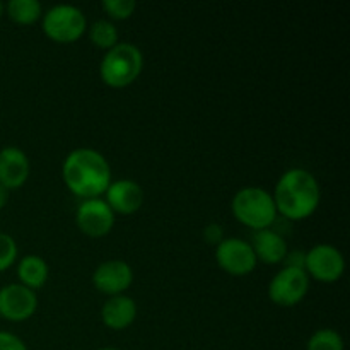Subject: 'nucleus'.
<instances>
[{
  "label": "nucleus",
  "mask_w": 350,
  "mask_h": 350,
  "mask_svg": "<svg viewBox=\"0 0 350 350\" xmlns=\"http://www.w3.org/2000/svg\"><path fill=\"white\" fill-rule=\"evenodd\" d=\"M85 16L70 3H58L46 10L43 17V31L58 43H72L85 31Z\"/></svg>",
  "instance_id": "5"
},
{
  "label": "nucleus",
  "mask_w": 350,
  "mask_h": 350,
  "mask_svg": "<svg viewBox=\"0 0 350 350\" xmlns=\"http://www.w3.org/2000/svg\"><path fill=\"white\" fill-rule=\"evenodd\" d=\"M215 260L231 275H248L256 267V256L252 245L239 238L222 239L215 246Z\"/></svg>",
  "instance_id": "8"
},
{
  "label": "nucleus",
  "mask_w": 350,
  "mask_h": 350,
  "mask_svg": "<svg viewBox=\"0 0 350 350\" xmlns=\"http://www.w3.org/2000/svg\"><path fill=\"white\" fill-rule=\"evenodd\" d=\"M344 270V255L332 245H314L304 258V272L321 282H335Z\"/></svg>",
  "instance_id": "7"
},
{
  "label": "nucleus",
  "mask_w": 350,
  "mask_h": 350,
  "mask_svg": "<svg viewBox=\"0 0 350 350\" xmlns=\"http://www.w3.org/2000/svg\"><path fill=\"white\" fill-rule=\"evenodd\" d=\"M38 299L33 289L23 284H9L0 289V317L9 321L27 320L36 311Z\"/></svg>",
  "instance_id": "10"
},
{
  "label": "nucleus",
  "mask_w": 350,
  "mask_h": 350,
  "mask_svg": "<svg viewBox=\"0 0 350 350\" xmlns=\"http://www.w3.org/2000/svg\"><path fill=\"white\" fill-rule=\"evenodd\" d=\"M7 200H9V190H7L5 187H2V185H0V208L5 207Z\"/></svg>",
  "instance_id": "25"
},
{
  "label": "nucleus",
  "mask_w": 350,
  "mask_h": 350,
  "mask_svg": "<svg viewBox=\"0 0 350 350\" xmlns=\"http://www.w3.org/2000/svg\"><path fill=\"white\" fill-rule=\"evenodd\" d=\"M204 238L205 241L211 243V245L217 246L219 243L222 241V228L219 224H208L204 231Z\"/></svg>",
  "instance_id": "23"
},
{
  "label": "nucleus",
  "mask_w": 350,
  "mask_h": 350,
  "mask_svg": "<svg viewBox=\"0 0 350 350\" xmlns=\"http://www.w3.org/2000/svg\"><path fill=\"white\" fill-rule=\"evenodd\" d=\"M137 317V304L132 297L123 296H111L105 303L101 310V318L105 321L106 327L113 328V330H123L129 325L133 323Z\"/></svg>",
  "instance_id": "15"
},
{
  "label": "nucleus",
  "mask_w": 350,
  "mask_h": 350,
  "mask_svg": "<svg viewBox=\"0 0 350 350\" xmlns=\"http://www.w3.org/2000/svg\"><path fill=\"white\" fill-rule=\"evenodd\" d=\"M99 350H118V349H111V347H106V349H99Z\"/></svg>",
  "instance_id": "27"
},
{
  "label": "nucleus",
  "mask_w": 350,
  "mask_h": 350,
  "mask_svg": "<svg viewBox=\"0 0 350 350\" xmlns=\"http://www.w3.org/2000/svg\"><path fill=\"white\" fill-rule=\"evenodd\" d=\"M106 204L113 212L120 214H132L139 211L144 202V190L139 183L132 180H118L109 183L106 188Z\"/></svg>",
  "instance_id": "13"
},
{
  "label": "nucleus",
  "mask_w": 350,
  "mask_h": 350,
  "mask_svg": "<svg viewBox=\"0 0 350 350\" xmlns=\"http://www.w3.org/2000/svg\"><path fill=\"white\" fill-rule=\"evenodd\" d=\"M304 258L306 255L301 252H293V253H287L284 262H286V267H294V269H303L304 270Z\"/></svg>",
  "instance_id": "24"
},
{
  "label": "nucleus",
  "mask_w": 350,
  "mask_h": 350,
  "mask_svg": "<svg viewBox=\"0 0 350 350\" xmlns=\"http://www.w3.org/2000/svg\"><path fill=\"white\" fill-rule=\"evenodd\" d=\"M91 41L99 48H108L111 50L115 44H118V31H116L115 24L109 23L106 19L96 21L91 26Z\"/></svg>",
  "instance_id": "18"
},
{
  "label": "nucleus",
  "mask_w": 350,
  "mask_h": 350,
  "mask_svg": "<svg viewBox=\"0 0 350 350\" xmlns=\"http://www.w3.org/2000/svg\"><path fill=\"white\" fill-rule=\"evenodd\" d=\"M2 12H3V5H2V2H0V17H2Z\"/></svg>",
  "instance_id": "26"
},
{
  "label": "nucleus",
  "mask_w": 350,
  "mask_h": 350,
  "mask_svg": "<svg viewBox=\"0 0 350 350\" xmlns=\"http://www.w3.org/2000/svg\"><path fill=\"white\" fill-rule=\"evenodd\" d=\"M17 258V245L12 236L0 232V272L9 269Z\"/></svg>",
  "instance_id": "20"
},
{
  "label": "nucleus",
  "mask_w": 350,
  "mask_h": 350,
  "mask_svg": "<svg viewBox=\"0 0 350 350\" xmlns=\"http://www.w3.org/2000/svg\"><path fill=\"white\" fill-rule=\"evenodd\" d=\"M306 350H344V338L332 328H320L310 337Z\"/></svg>",
  "instance_id": "19"
},
{
  "label": "nucleus",
  "mask_w": 350,
  "mask_h": 350,
  "mask_svg": "<svg viewBox=\"0 0 350 350\" xmlns=\"http://www.w3.org/2000/svg\"><path fill=\"white\" fill-rule=\"evenodd\" d=\"M133 280L132 267L123 260H108L103 262L92 273V282L96 289L109 296H118L130 287Z\"/></svg>",
  "instance_id": "11"
},
{
  "label": "nucleus",
  "mask_w": 350,
  "mask_h": 350,
  "mask_svg": "<svg viewBox=\"0 0 350 350\" xmlns=\"http://www.w3.org/2000/svg\"><path fill=\"white\" fill-rule=\"evenodd\" d=\"M320 197V185L317 178L310 171L294 167L279 178L273 202H275L277 212H280L284 217L301 221V219L310 217L317 211Z\"/></svg>",
  "instance_id": "2"
},
{
  "label": "nucleus",
  "mask_w": 350,
  "mask_h": 350,
  "mask_svg": "<svg viewBox=\"0 0 350 350\" xmlns=\"http://www.w3.org/2000/svg\"><path fill=\"white\" fill-rule=\"evenodd\" d=\"M17 277L21 284L29 289H40L48 279V265L41 256L26 255L17 265Z\"/></svg>",
  "instance_id": "16"
},
{
  "label": "nucleus",
  "mask_w": 350,
  "mask_h": 350,
  "mask_svg": "<svg viewBox=\"0 0 350 350\" xmlns=\"http://www.w3.org/2000/svg\"><path fill=\"white\" fill-rule=\"evenodd\" d=\"M75 222L84 234L101 238L111 231L115 224V212L103 198H85L79 205Z\"/></svg>",
  "instance_id": "9"
},
{
  "label": "nucleus",
  "mask_w": 350,
  "mask_h": 350,
  "mask_svg": "<svg viewBox=\"0 0 350 350\" xmlns=\"http://www.w3.org/2000/svg\"><path fill=\"white\" fill-rule=\"evenodd\" d=\"M250 245L255 252L256 260H262L263 263H270V265L284 262L287 255L286 239L270 228L256 231Z\"/></svg>",
  "instance_id": "14"
},
{
  "label": "nucleus",
  "mask_w": 350,
  "mask_h": 350,
  "mask_svg": "<svg viewBox=\"0 0 350 350\" xmlns=\"http://www.w3.org/2000/svg\"><path fill=\"white\" fill-rule=\"evenodd\" d=\"M10 19L19 24H33L41 16V3L38 0H10L7 3Z\"/></svg>",
  "instance_id": "17"
},
{
  "label": "nucleus",
  "mask_w": 350,
  "mask_h": 350,
  "mask_svg": "<svg viewBox=\"0 0 350 350\" xmlns=\"http://www.w3.org/2000/svg\"><path fill=\"white\" fill-rule=\"evenodd\" d=\"M64 181L77 197L98 198L111 183V170L103 154L94 149H75L65 157Z\"/></svg>",
  "instance_id": "1"
},
{
  "label": "nucleus",
  "mask_w": 350,
  "mask_h": 350,
  "mask_svg": "<svg viewBox=\"0 0 350 350\" xmlns=\"http://www.w3.org/2000/svg\"><path fill=\"white\" fill-rule=\"evenodd\" d=\"M310 277L303 269L284 267L275 273L269 286V296L279 306H294L306 296Z\"/></svg>",
  "instance_id": "6"
},
{
  "label": "nucleus",
  "mask_w": 350,
  "mask_h": 350,
  "mask_svg": "<svg viewBox=\"0 0 350 350\" xmlns=\"http://www.w3.org/2000/svg\"><path fill=\"white\" fill-rule=\"evenodd\" d=\"M0 350H27V347L17 335L0 332Z\"/></svg>",
  "instance_id": "22"
},
{
  "label": "nucleus",
  "mask_w": 350,
  "mask_h": 350,
  "mask_svg": "<svg viewBox=\"0 0 350 350\" xmlns=\"http://www.w3.org/2000/svg\"><path fill=\"white\" fill-rule=\"evenodd\" d=\"M231 207L234 217L255 231L269 229L277 219L273 197L260 187H246L236 191Z\"/></svg>",
  "instance_id": "3"
},
{
  "label": "nucleus",
  "mask_w": 350,
  "mask_h": 350,
  "mask_svg": "<svg viewBox=\"0 0 350 350\" xmlns=\"http://www.w3.org/2000/svg\"><path fill=\"white\" fill-rule=\"evenodd\" d=\"M135 0H105L103 9L115 19H126L135 10Z\"/></svg>",
  "instance_id": "21"
},
{
  "label": "nucleus",
  "mask_w": 350,
  "mask_h": 350,
  "mask_svg": "<svg viewBox=\"0 0 350 350\" xmlns=\"http://www.w3.org/2000/svg\"><path fill=\"white\" fill-rule=\"evenodd\" d=\"M29 176V161L19 147H3L0 150V185L7 190L19 188Z\"/></svg>",
  "instance_id": "12"
},
{
  "label": "nucleus",
  "mask_w": 350,
  "mask_h": 350,
  "mask_svg": "<svg viewBox=\"0 0 350 350\" xmlns=\"http://www.w3.org/2000/svg\"><path fill=\"white\" fill-rule=\"evenodd\" d=\"M142 64V53L135 44L118 43L103 57L99 74L105 84L111 88H125L139 77Z\"/></svg>",
  "instance_id": "4"
}]
</instances>
